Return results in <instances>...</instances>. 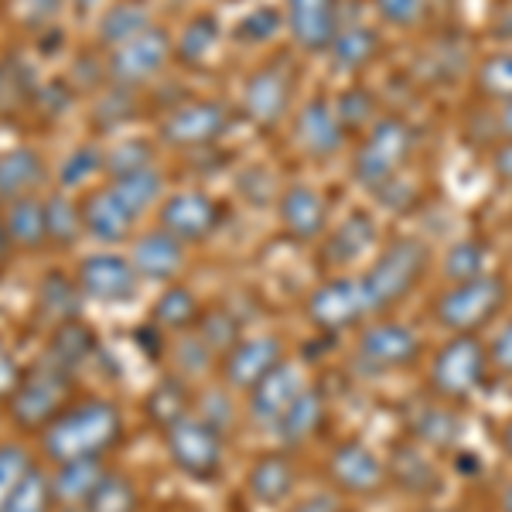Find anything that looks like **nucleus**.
Segmentation results:
<instances>
[{"label": "nucleus", "instance_id": "obj_1", "mask_svg": "<svg viewBox=\"0 0 512 512\" xmlns=\"http://www.w3.org/2000/svg\"><path fill=\"white\" fill-rule=\"evenodd\" d=\"M123 420L110 400H82L62 410L41 434V448L55 465L79 458H99L120 441Z\"/></svg>", "mask_w": 512, "mask_h": 512}, {"label": "nucleus", "instance_id": "obj_2", "mask_svg": "<svg viewBox=\"0 0 512 512\" xmlns=\"http://www.w3.org/2000/svg\"><path fill=\"white\" fill-rule=\"evenodd\" d=\"M424 260H427V253L417 239H396L393 246H386L383 256L359 277L369 308L383 311L400 301V297L417 284L420 270H424Z\"/></svg>", "mask_w": 512, "mask_h": 512}, {"label": "nucleus", "instance_id": "obj_3", "mask_svg": "<svg viewBox=\"0 0 512 512\" xmlns=\"http://www.w3.org/2000/svg\"><path fill=\"white\" fill-rule=\"evenodd\" d=\"M69 396V373H62L52 362H38L21 376L18 390L11 393L7 407H11L14 424L21 427H48L62 414V403Z\"/></svg>", "mask_w": 512, "mask_h": 512}, {"label": "nucleus", "instance_id": "obj_4", "mask_svg": "<svg viewBox=\"0 0 512 512\" xmlns=\"http://www.w3.org/2000/svg\"><path fill=\"white\" fill-rule=\"evenodd\" d=\"M175 55V38L164 28H147L144 35L130 38L127 45L113 48L110 59H106V79L113 86H127L137 89L144 82H151L158 72L168 65V59Z\"/></svg>", "mask_w": 512, "mask_h": 512}, {"label": "nucleus", "instance_id": "obj_5", "mask_svg": "<svg viewBox=\"0 0 512 512\" xmlns=\"http://www.w3.org/2000/svg\"><path fill=\"white\" fill-rule=\"evenodd\" d=\"M502 297V284L495 277H475V280H461V284L448 287L441 297H437V321L444 328H451L454 335H465L472 328L485 325L495 311H499Z\"/></svg>", "mask_w": 512, "mask_h": 512}, {"label": "nucleus", "instance_id": "obj_6", "mask_svg": "<svg viewBox=\"0 0 512 512\" xmlns=\"http://www.w3.org/2000/svg\"><path fill=\"white\" fill-rule=\"evenodd\" d=\"M410 151V130L400 120H379L369 130L366 144L355 154V178L373 192H383L390 181H396V168Z\"/></svg>", "mask_w": 512, "mask_h": 512}, {"label": "nucleus", "instance_id": "obj_7", "mask_svg": "<svg viewBox=\"0 0 512 512\" xmlns=\"http://www.w3.org/2000/svg\"><path fill=\"white\" fill-rule=\"evenodd\" d=\"M168 454L171 461L192 478H212L222 465V434L209 427L202 417L185 414L168 427Z\"/></svg>", "mask_w": 512, "mask_h": 512}, {"label": "nucleus", "instance_id": "obj_8", "mask_svg": "<svg viewBox=\"0 0 512 512\" xmlns=\"http://www.w3.org/2000/svg\"><path fill=\"white\" fill-rule=\"evenodd\" d=\"M229 130V110L219 99H188L161 120L158 137L171 147H209Z\"/></svg>", "mask_w": 512, "mask_h": 512}, {"label": "nucleus", "instance_id": "obj_9", "mask_svg": "<svg viewBox=\"0 0 512 512\" xmlns=\"http://www.w3.org/2000/svg\"><path fill=\"white\" fill-rule=\"evenodd\" d=\"M485 373V349L472 335H458L434 355L431 386L441 396H465Z\"/></svg>", "mask_w": 512, "mask_h": 512}, {"label": "nucleus", "instance_id": "obj_10", "mask_svg": "<svg viewBox=\"0 0 512 512\" xmlns=\"http://www.w3.org/2000/svg\"><path fill=\"white\" fill-rule=\"evenodd\" d=\"M366 315H373V308H369L359 277H335L308 297V318L328 332L349 328Z\"/></svg>", "mask_w": 512, "mask_h": 512}, {"label": "nucleus", "instance_id": "obj_11", "mask_svg": "<svg viewBox=\"0 0 512 512\" xmlns=\"http://www.w3.org/2000/svg\"><path fill=\"white\" fill-rule=\"evenodd\" d=\"M161 229L164 233H171L181 243H202V239H209L216 233L219 226V205L212 195L205 192H175L164 198L161 205Z\"/></svg>", "mask_w": 512, "mask_h": 512}, {"label": "nucleus", "instance_id": "obj_12", "mask_svg": "<svg viewBox=\"0 0 512 512\" xmlns=\"http://www.w3.org/2000/svg\"><path fill=\"white\" fill-rule=\"evenodd\" d=\"M137 270L127 256L117 253H93L79 263L76 270V284L86 297H96V301L117 304V301H130L137 294Z\"/></svg>", "mask_w": 512, "mask_h": 512}, {"label": "nucleus", "instance_id": "obj_13", "mask_svg": "<svg viewBox=\"0 0 512 512\" xmlns=\"http://www.w3.org/2000/svg\"><path fill=\"white\" fill-rule=\"evenodd\" d=\"M420 355V338L403 321H376L359 335V359L373 369H400Z\"/></svg>", "mask_w": 512, "mask_h": 512}, {"label": "nucleus", "instance_id": "obj_14", "mask_svg": "<svg viewBox=\"0 0 512 512\" xmlns=\"http://www.w3.org/2000/svg\"><path fill=\"white\" fill-rule=\"evenodd\" d=\"M284 24L304 52H325L338 35V0H284Z\"/></svg>", "mask_w": 512, "mask_h": 512}, {"label": "nucleus", "instance_id": "obj_15", "mask_svg": "<svg viewBox=\"0 0 512 512\" xmlns=\"http://www.w3.org/2000/svg\"><path fill=\"white\" fill-rule=\"evenodd\" d=\"M284 362V345L277 335H256L246 342H236L222 359V376L229 390H253L270 369Z\"/></svg>", "mask_w": 512, "mask_h": 512}, {"label": "nucleus", "instance_id": "obj_16", "mask_svg": "<svg viewBox=\"0 0 512 512\" xmlns=\"http://www.w3.org/2000/svg\"><path fill=\"white\" fill-rule=\"evenodd\" d=\"M304 376L291 362H277L267 376L250 390V420L256 427H277L287 407L301 396Z\"/></svg>", "mask_w": 512, "mask_h": 512}, {"label": "nucleus", "instance_id": "obj_17", "mask_svg": "<svg viewBox=\"0 0 512 512\" xmlns=\"http://www.w3.org/2000/svg\"><path fill=\"white\" fill-rule=\"evenodd\" d=\"M82 226H86L89 239H96L103 246H117L130 239L137 216L120 202V195L110 185H103L82 198Z\"/></svg>", "mask_w": 512, "mask_h": 512}, {"label": "nucleus", "instance_id": "obj_18", "mask_svg": "<svg viewBox=\"0 0 512 512\" xmlns=\"http://www.w3.org/2000/svg\"><path fill=\"white\" fill-rule=\"evenodd\" d=\"M291 106V76L280 65H263L243 86V110L260 127H274Z\"/></svg>", "mask_w": 512, "mask_h": 512}, {"label": "nucleus", "instance_id": "obj_19", "mask_svg": "<svg viewBox=\"0 0 512 512\" xmlns=\"http://www.w3.org/2000/svg\"><path fill=\"white\" fill-rule=\"evenodd\" d=\"M294 137L311 158H332L338 154L345 140V123L338 120L335 106L328 99H308V103L297 110V120H294Z\"/></svg>", "mask_w": 512, "mask_h": 512}, {"label": "nucleus", "instance_id": "obj_20", "mask_svg": "<svg viewBox=\"0 0 512 512\" xmlns=\"http://www.w3.org/2000/svg\"><path fill=\"white\" fill-rule=\"evenodd\" d=\"M130 263H134L137 277L164 284V280H175L181 267H185V243L171 233H164V229H151V233L134 239Z\"/></svg>", "mask_w": 512, "mask_h": 512}, {"label": "nucleus", "instance_id": "obj_21", "mask_svg": "<svg viewBox=\"0 0 512 512\" xmlns=\"http://www.w3.org/2000/svg\"><path fill=\"white\" fill-rule=\"evenodd\" d=\"M48 178V164L35 147H11L0 154V205L35 195Z\"/></svg>", "mask_w": 512, "mask_h": 512}, {"label": "nucleus", "instance_id": "obj_22", "mask_svg": "<svg viewBox=\"0 0 512 512\" xmlns=\"http://www.w3.org/2000/svg\"><path fill=\"white\" fill-rule=\"evenodd\" d=\"M383 461L366 444L349 441L332 454V478L349 492H373L383 485Z\"/></svg>", "mask_w": 512, "mask_h": 512}, {"label": "nucleus", "instance_id": "obj_23", "mask_svg": "<svg viewBox=\"0 0 512 512\" xmlns=\"http://www.w3.org/2000/svg\"><path fill=\"white\" fill-rule=\"evenodd\" d=\"M280 222L294 239H318L325 229V198L311 185H291L280 195Z\"/></svg>", "mask_w": 512, "mask_h": 512}, {"label": "nucleus", "instance_id": "obj_24", "mask_svg": "<svg viewBox=\"0 0 512 512\" xmlns=\"http://www.w3.org/2000/svg\"><path fill=\"white\" fill-rule=\"evenodd\" d=\"M0 229H4L7 243L14 246V250H41V246L48 243V229H45V198H18V202L4 205V222H0Z\"/></svg>", "mask_w": 512, "mask_h": 512}, {"label": "nucleus", "instance_id": "obj_25", "mask_svg": "<svg viewBox=\"0 0 512 512\" xmlns=\"http://www.w3.org/2000/svg\"><path fill=\"white\" fill-rule=\"evenodd\" d=\"M147 28H151V14H147L144 4H137V0H117V4H110L99 14L96 41L106 48H120L130 38L144 35Z\"/></svg>", "mask_w": 512, "mask_h": 512}, {"label": "nucleus", "instance_id": "obj_26", "mask_svg": "<svg viewBox=\"0 0 512 512\" xmlns=\"http://www.w3.org/2000/svg\"><path fill=\"white\" fill-rule=\"evenodd\" d=\"M103 465L99 458H79V461H62L59 472L52 475V492L55 502L65 506H86V499L93 495V489L103 482Z\"/></svg>", "mask_w": 512, "mask_h": 512}, {"label": "nucleus", "instance_id": "obj_27", "mask_svg": "<svg viewBox=\"0 0 512 512\" xmlns=\"http://www.w3.org/2000/svg\"><path fill=\"white\" fill-rule=\"evenodd\" d=\"M379 48V38L376 31L369 28V24H342L338 28V35L332 38V45H328V52H332V62L338 65L342 72H352V69H362L369 59L376 55Z\"/></svg>", "mask_w": 512, "mask_h": 512}, {"label": "nucleus", "instance_id": "obj_28", "mask_svg": "<svg viewBox=\"0 0 512 512\" xmlns=\"http://www.w3.org/2000/svg\"><path fill=\"white\" fill-rule=\"evenodd\" d=\"M93 332H89L86 325L76 318V321H62L59 328H55L52 335V345H48V355L45 362H52V366H59L62 373H76V369L86 362V355L93 352Z\"/></svg>", "mask_w": 512, "mask_h": 512}, {"label": "nucleus", "instance_id": "obj_29", "mask_svg": "<svg viewBox=\"0 0 512 512\" xmlns=\"http://www.w3.org/2000/svg\"><path fill=\"white\" fill-rule=\"evenodd\" d=\"M294 489V465L284 454H267L250 468V492L267 506L284 502Z\"/></svg>", "mask_w": 512, "mask_h": 512}, {"label": "nucleus", "instance_id": "obj_30", "mask_svg": "<svg viewBox=\"0 0 512 512\" xmlns=\"http://www.w3.org/2000/svg\"><path fill=\"white\" fill-rule=\"evenodd\" d=\"M45 229H48V243L62 246H76V239L86 233L82 226V202L69 198L65 192H55L45 198Z\"/></svg>", "mask_w": 512, "mask_h": 512}, {"label": "nucleus", "instance_id": "obj_31", "mask_svg": "<svg viewBox=\"0 0 512 512\" xmlns=\"http://www.w3.org/2000/svg\"><path fill=\"white\" fill-rule=\"evenodd\" d=\"M321 417H325V400H321L318 390L304 386L301 396H297L291 407H287V414L280 417L277 434L284 437L287 444H301V441H308V437L318 431Z\"/></svg>", "mask_w": 512, "mask_h": 512}, {"label": "nucleus", "instance_id": "obj_32", "mask_svg": "<svg viewBox=\"0 0 512 512\" xmlns=\"http://www.w3.org/2000/svg\"><path fill=\"white\" fill-rule=\"evenodd\" d=\"M38 86L31 69L18 59H7L0 62V120H11L18 117L28 103H35Z\"/></svg>", "mask_w": 512, "mask_h": 512}, {"label": "nucleus", "instance_id": "obj_33", "mask_svg": "<svg viewBox=\"0 0 512 512\" xmlns=\"http://www.w3.org/2000/svg\"><path fill=\"white\" fill-rule=\"evenodd\" d=\"M110 188L120 195V202L127 205V209L140 219L147 209H154V202L161 198V192H164V178H161V171L151 164V168L134 171V175L113 178V181H110Z\"/></svg>", "mask_w": 512, "mask_h": 512}, {"label": "nucleus", "instance_id": "obj_34", "mask_svg": "<svg viewBox=\"0 0 512 512\" xmlns=\"http://www.w3.org/2000/svg\"><path fill=\"white\" fill-rule=\"evenodd\" d=\"M38 311L52 321H76L79 318V284L65 274H48L38 287Z\"/></svg>", "mask_w": 512, "mask_h": 512}, {"label": "nucleus", "instance_id": "obj_35", "mask_svg": "<svg viewBox=\"0 0 512 512\" xmlns=\"http://www.w3.org/2000/svg\"><path fill=\"white\" fill-rule=\"evenodd\" d=\"M219 41V21L212 14H195L175 38V55L185 65H202Z\"/></svg>", "mask_w": 512, "mask_h": 512}, {"label": "nucleus", "instance_id": "obj_36", "mask_svg": "<svg viewBox=\"0 0 512 512\" xmlns=\"http://www.w3.org/2000/svg\"><path fill=\"white\" fill-rule=\"evenodd\" d=\"M147 414L154 417V424H161L168 431L175 420H181L185 414H192V403H188V386L181 376H168L161 379L158 386L147 396Z\"/></svg>", "mask_w": 512, "mask_h": 512}, {"label": "nucleus", "instance_id": "obj_37", "mask_svg": "<svg viewBox=\"0 0 512 512\" xmlns=\"http://www.w3.org/2000/svg\"><path fill=\"white\" fill-rule=\"evenodd\" d=\"M373 246V222L362 212H355L335 229V236L328 239V260L332 263H349L355 256H362Z\"/></svg>", "mask_w": 512, "mask_h": 512}, {"label": "nucleus", "instance_id": "obj_38", "mask_svg": "<svg viewBox=\"0 0 512 512\" xmlns=\"http://www.w3.org/2000/svg\"><path fill=\"white\" fill-rule=\"evenodd\" d=\"M410 427H414V434L424 444H431V448H448V444L458 441V434H461L458 417L444 407H431V403H424V407L417 410L414 420H410Z\"/></svg>", "mask_w": 512, "mask_h": 512}, {"label": "nucleus", "instance_id": "obj_39", "mask_svg": "<svg viewBox=\"0 0 512 512\" xmlns=\"http://www.w3.org/2000/svg\"><path fill=\"white\" fill-rule=\"evenodd\" d=\"M55 502V492H52V478L41 472L38 465L28 468V475L18 482L14 489L11 502H7L4 512H48Z\"/></svg>", "mask_w": 512, "mask_h": 512}, {"label": "nucleus", "instance_id": "obj_40", "mask_svg": "<svg viewBox=\"0 0 512 512\" xmlns=\"http://www.w3.org/2000/svg\"><path fill=\"white\" fill-rule=\"evenodd\" d=\"M134 509H137V489L123 475L113 472H106L103 482L86 499V512H134Z\"/></svg>", "mask_w": 512, "mask_h": 512}, {"label": "nucleus", "instance_id": "obj_41", "mask_svg": "<svg viewBox=\"0 0 512 512\" xmlns=\"http://www.w3.org/2000/svg\"><path fill=\"white\" fill-rule=\"evenodd\" d=\"M154 321L164 328H188L198 321V301L188 287H168L154 301Z\"/></svg>", "mask_w": 512, "mask_h": 512}, {"label": "nucleus", "instance_id": "obj_42", "mask_svg": "<svg viewBox=\"0 0 512 512\" xmlns=\"http://www.w3.org/2000/svg\"><path fill=\"white\" fill-rule=\"evenodd\" d=\"M195 325H198V338L209 345L212 355H216V352L226 355L239 342V318L233 315V311H226V308L205 311V315H198Z\"/></svg>", "mask_w": 512, "mask_h": 512}, {"label": "nucleus", "instance_id": "obj_43", "mask_svg": "<svg viewBox=\"0 0 512 512\" xmlns=\"http://www.w3.org/2000/svg\"><path fill=\"white\" fill-rule=\"evenodd\" d=\"M485 260H489V250H485L478 239H461V243H454L448 256H444V277L454 280V284L475 280V277H482Z\"/></svg>", "mask_w": 512, "mask_h": 512}, {"label": "nucleus", "instance_id": "obj_44", "mask_svg": "<svg viewBox=\"0 0 512 512\" xmlns=\"http://www.w3.org/2000/svg\"><path fill=\"white\" fill-rule=\"evenodd\" d=\"M154 164V151L147 140H123V144L110 147L103 158V171L113 178H123V175H134V171H144Z\"/></svg>", "mask_w": 512, "mask_h": 512}, {"label": "nucleus", "instance_id": "obj_45", "mask_svg": "<svg viewBox=\"0 0 512 512\" xmlns=\"http://www.w3.org/2000/svg\"><path fill=\"white\" fill-rule=\"evenodd\" d=\"M103 158L106 154L99 151L96 144H79L76 151L65 154V161L59 164V188L69 192V188L82 185L86 178H93L96 171H103Z\"/></svg>", "mask_w": 512, "mask_h": 512}, {"label": "nucleus", "instance_id": "obj_46", "mask_svg": "<svg viewBox=\"0 0 512 512\" xmlns=\"http://www.w3.org/2000/svg\"><path fill=\"white\" fill-rule=\"evenodd\" d=\"M130 117H134V89H127V86L106 89L93 106V120H96V127H103V130L120 127V123H127Z\"/></svg>", "mask_w": 512, "mask_h": 512}, {"label": "nucleus", "instance_id": "obj_47", "mask_svg": "<svg viewBox=\"0 0 512 512\" xmlns=\"http://www.w3.org/2000/svg\"><path fill=\"white\" fill-rule=\"evenodd\" d=\"M31 465H35V461H31V454L24 451L21 444H0V512L7 509L14 489H18V482L28 475Z\"/></svg>", "mask_w": 512, "mask_h": 512}, {"label": "nucleus", "instance_id": "obj_48", "mask_svg": "<svg viewBox=\"0 0 512 512\" xmlns=\"http://www.w3.org/2000/svg\"><path fill=\"white\" fill-rule=\"evenodd\" d=\"M478 86L492 99H502V103L512 99V52H499L485 59L482 69H478Z\"/></svg>", "mask_w": 512, "mask_h": 512}, {"label": "nucleus", "instance_id": "obj_49", "mask_svg": "<svg viewBox=\"0 0 512 512\" xmlns=\"http://www.w3.org/2000/svg\"><path fill=\"white\" fill-rule=\"evenodd\" d=\"M284 24V14H277L274 7H256L246 18H239L236 24V41H246V45H256V41H270L277 35V28Z\"/></svg>", "mask_w": 512, "mask_h": 512}, {"label": "nucleus", "instance_id": "obj_50", "mask_svg": "<svg viewBox=\"0 0 512 512\" xmlns=\"http://www.w3.org/2000/svg\"><path fill=\"white\" fill-rule=\"evenodd\" d=\"M192 414H195V417H202L209 427H216L219 434H226V431H229V424H233V414H236L233 396H229L226 390H205V393L195 400V410H192Z\"/></svg>", "mask_w": 512, "mask_h": 512}, {"label": "nucleus", "instance_id": "obj_51", "mask_svg": "<svg viewBox=\"0 0 512 512\" xmlns=\"http://www.w3.org/2000/svg\"><path fill=\"white\" fill-rule=\"evenodd\" d=\"M175 366L181 376H202L212 366V349L198 335L181 338L175 345Z\"/></svg>", "mask_w": 512, "mask_h": 512}, {"label": "nucleus", "instance_id": "obj_52", "mask_svg": "<svg viewBox=\"0 0 512 512\" xmlns=\"http://www.w3.org/2000/svg\"><path fill=\"white\" fill-rule=\"evenodd\" d=\"M396 465H400V482H407L410 489H431L434 485V468L420 448H407L403 454H396Z\"/></svg>", "mask_w": 512, "mask_h": 512}, {"label": "nucleus", "instance_id": "obj_53", "mask_svg": "<svg viewBox=\"0 0 512 512\" xmlns=\"http://www.w3.org/2000/svg\"><path fill=\"white\" fill-rule=\"evenodd\" d=\"M376 14L393 28H414L424 18V0H376Z\"/></svg>", "mask_w": 512, "mask_h": 512}, {"label": "nucleus", "instance_id": "obj_54", "mask_svg": "<svg viewBox=\"0 0 512 512\" xmlns=\"http://www.w3.org/2000/svg\"><path fill=\"white\" fill-rule=\"evenodd\" d=\"M65 0H18V14L28 28H45L48 21H55L62 14Z\"/></svg>", "mask_w": 512, "mask_h": 512}, {"label": "nucleus", "instance_id": "obj_55", "mask_svg": "<svg viewBox=\"0 0 512 512\" xmlns=\"http://www.w3.org/2000/svg\"><path fill=\"white\" fill-rule=\"evenodd\" d=\"M335 113L345 127H359V123H366L369 113H373V99L362 93V89H352L349 96H342V103L335 106Z\"/></svg>", "mask_w": 512, "mask_h": 512}, {"label": "nucleus", "instance_id": "obj_56", "mask_svg": "<svg viewBox=\"0 0 512 512\" xmlns=\"http://www.w3.org/2000/svg\"><path fill=\"white\" fill-rule=\"evenodd\" d=\"M21 366H18V359H14L7 349H0V396H7L11 400V393L18 390V383H21Z\"/></svg>", "mask_w": 512, "mask_h": 512}, {"label": "nucleus", "instance_id": "obj_57", "mask_svg": "<svg viewBox=\"0 0 512 512\" xmlns=\"http://www.w3.org/2000/svg\"><path fill=\"white\" fill-rule=\"evenodd\" d=\"M492 362L502 369V373H512V321L502 325V332L495 335L492 342Z\"/></svg>", "mask_w": 512, "mask_h": 512}, {"label": "nucleus", "instance_id": "obj_58", "mask_svg": "<svg viewBox=\"0 0 512 512\" xmlns=\"http://www.w3.org/2000/svg\"><path fill=\"white\" fill-rule=\"evenodd\" d=\"M294 512H338V506L332 495H311V499H304Z\"/></svg>", "mask_w": 512, "mask_h": 512}, {"label": "nucleus", "instance_id": "obj_59", "mask_svg": "<svg viewBox=\"0 0 512 512\" xmlns=\"http://www.w3.org/2000/svg\"><path fill=\"white\" fill-rule=\"evenodd\" d=\"M495 171L506 181H512V140H506V144L495 151Z\"/></svg>", "mask_w": 512, "mask_h": 512}, {"label": "nucleus", "instance_id": "obj_60", "mask_svg": "<svg viewBox=\"0 0 512 512\" xmlns=\"http://www.w3.org/2000/svg\"><path fill=\"white\" fill-rule=\"evenodd\" d=\"M499 127H502V134H506L512 140V99H506L502 103V110H499Z\"/></svg>", "mask_w": 512, "mask_h": 512}, {"label": "nucleus", "instance_id": "obj_61", "mask_svg": "<svg viewBox=\"0 0 512 512\" xmlns=\"http://www.w3.org/2000/svg\"><path fill=\"white\" fill-rule=\"evenodd\" d=\"M502 509L512 512V482L506 485V492H502Z\"/></svg>", "mask_w": 512, "mask_h": 512}, {"label": "nucleus", "instance_id": "obj_62", "mask_svg": "<svg viewBox=\"0 0 512 512\" xmlns=\"http://www.w3.org/2000/svg\"><path fill=\"white\" fill-rule=\"evenodd\" d=\"M502 444H506V451L512 454V420H509V427H506V434H502Z\"/></svg>", "mask_w": 512, "mask_h": 512}]
</instances>
